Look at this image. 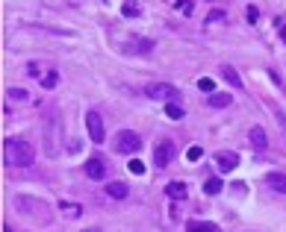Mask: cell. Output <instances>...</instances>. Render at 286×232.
<instances>
[{
  "label": "cell",
  "mask_w": 286,
  "mask_h": 232,
  "mask_svg": "<svg viewBox=\"0 0 286 232\" xmlns=\"http://www.w3.org/2000/svg\"><path fill=\"white\" fill-rule=\"evenodd\" d=\"M213 109H224V106H230V94H210V100H207Z\"/></svg>",
  "instance_id": "9a60e30c"
},
{
  "label": "cell",
  "mask_w": 286,
  "mask_h": 232,
  "mask_svg": "<svg viewBox=\"0 0 286 232\" xmlns=\"http://www.w3.org/2000/svg\"><path fill=\"white\" fill-rule=\"evenodd\" d=\"M198 88H201V91H213V88H216V83H213L210 77H201V80H198Z\"/></svg>",
  "instance_id": "44dd1931"
},
{
  "label": "cell",
  "mask_w": 286,
  "mask_h": 232,
  "mask_svg": "<svg viewBox=\"0 0 286 232\" xmlns=\"http://www.w3.org/2000/svg\"><path fill=\"white\" fill-rule=\"evenodd\" d=\"M266 185H269L271 191H277V194H286V173L283 170H271L269 177H266Z\"/></svg>",
  "instance_id": "ba28073f"
},
{
  "label": "cell",
  "mask_w": 286,
  "mask_h": 232,
  "mask_svg": "<svg viewBox=\"0 0 286 232\" xmlns=\"http://www.w3.org/2000/svg\"><path fill=\"white\" fill-rule=\"evenodd\" d=\"M86 127H89V138L95 141V144H101L106 130H103V118L98 115V109H92V112H86Z\"/></svg>",
  "instance_id": "3957f363"
},
{
  "label": "cell",
  "mask_w": 286,
  "mask_h": 232,
  "mask_svg": "<svg viewBox=\"0 0 286 232\" xmlns=\"http://www.w3.org/2000/svg\"><path fill=\"white\" fill-rule=\"evenodd\" d=\"M127 167H130V173H136V177H142V173H145V162H139V159H133Z\"/></svg>",
  "instance_id": "d6986e66"
},
{
  "label": "cell",
  "mask_w": 286,
  "mask_h": 232,
  "mask_svg": "<svg viewBox=\"0 0 286 232\" xmlns=\"http://www.w3.org/2000/svg\"><path fill=\"white\" fill-rule=\"evenodd\" d=\"M280 35H283V41H286V27H283V30H280Z\"/></svg>",
  "instance_id": "484cf974"
},
{
  "label": "cell",
  "mask_w": 286,
  "mask_h": 232,
  "mask_svg": "<svg viewBox=\"0 0 286 232\" xmlns=\"http://www.w3.org/2000/svg\"><path fill=\"white\" fill-rule=\"evenodd\" d=\"M221 191H224V183H221L219 177H210L203 183V194H221Z\"/></svg>",
  "instance_id": "4fadbf2b"
},
{
  "label": "cell",
  "mask_w": 286,
  "mask_h": 232,
  "mask_svg": "<svg viewBox=\"0 0 286 232\" xmlns=\"http://www.w3.org/2000/svg\"><path fill=\"white\" fill-rule=\"evenodd\" d=\"M248 138H251V147L254 150H266V147H269V138H266V133H263V127H251Z\"/></svg>",
  "instance_id": "9c48e42d"
},
{
  "label": "cell",
  "mask_w": 286,
  "mask_h": 232,
  "mask_svg": "<svg viewBox=\"0 0 286 232\" xmlns=\"http://www.w3.org/2000/svg\"><path fill=\"white\" fill-rule=\"evenodd\" d=\"M106 194H109V197H115V200H124L127 194H130V188H127L124 183H109V185H106Z\"/></svg>",
  "instance_id": "8fae6325"
},
{
  "label": "cell",
  "mask_w": 286,
  "mask_h": 232,
  "mask_svg": "<svg viewBox=\"0 0 286 232\" xmlns=\"http://www.w3.org/2000/svg\"><path fill=\"white\" fill-rule=\"evenodd\" d=\"M166 115L171 118V121H183V109H180V106H177V103H169V106H166Z\"/></svg>",
  "instance_id": "2e32d148"
},
{
  "label": "cell",
  "mask_w": 286,
  "mask_h": 232,
  "mask_svg": "<svg viewBox=\"0 0 286 232\" xmlns=\"http://www.w3.org/2000/svg\"><path fill=\"white\" fill-rule=\"evenodd\" d=\"M174 159V141H159L156 150H153V165L156 167H166Z\"/></svg>",
  "instance_id": "277c9868"
},
{
  "label": "cell",
  "mask_w": 286,
  "mask_h": 232,
  "mask_svg": "<svg viewBox=\"0 0 286 232\" xmlns=\"http://www.w3.org/2000/svg\"><path fill=\"white\" fill-rule=\"evenodd\" d=\"M245 15H248V21H251V24H257V18H260V9H257V6H254V3H251Z\"/></svg>",
  "instance_id": "7402d4cb"
},
{
  "label": "cell",
  "mask_w": 286,
  "mask_h": 232,
  "mask_svg": "<svg viewBox=\"0 0 286 232\" xmlns=\"http://www.w3.org/2000/svg\"><path fill=\"white\" fill-rule=\"evenodd\" d=\"M201 156H203L201 147H189V150H186V159H189V162H198Z\"/></svg>",
  "instance_id": "ffe728a7"
},
{
  "label": "cell",
  "mask_w": 286,
  "mask_h": 232,
  "mask_svg": "<svg viewBox=\"0 0 286 232\" xmlns=\"http://www.w3.org/2000/svg\"><path fill=\"white\" fill-rule=\"evenodd\" d=\"M221 77H224L227 83L233 85V88H242V80H239V74H236L233 68H227V65H224V68H221Z\"/></svg>",
  "instance_id": "5bb4252c"
},
{
  "label": "cell",
  "mask_w": 286,
  "mask_h": 232,
  "mask_svg": "<svg viewBox=\"0 0 286 232\" xmlns=\"http://www.w3.org/2000/svg\"><path fill=\"white\" fill-rule=\"evenodd\" d=\"M9 97L12 100H24L27 97V91H24V88H9Z\"/></svg>",
  "instance_id": "603a6c76"
},
{
  "label": "cell",
  "mask_w": 286,
  "mask_h": 232,
  "mask_svg": "<svg viewBox=\"0 0 286 232\" xmlns=\"http://www.w3.org/2000/svg\"><path fill=\"white\" fill-rule=\"evenodd\" d=\"M121 15L136 18V15H139V3H121Z\"/></svg>",
  "instance_id": "e0dca14e"
},
{
  "label": "cell",
  "mask_w": 286,
  "mask_h": 232,
  "mask_svg": "<svg viewBox=\"0 0 286 232\" xmlns=\"http://www.w3.org/2000/svg\"><path fill=\"white\" fill-rule=\"evenodd\" d=\"M35 150L30 141H21V138H6L3 141V162L9 167H27L33 165Z\"/></svg>",
  "instance_id": "6da1fadb"
},
{
  "label": "cell",
  "mask_w": 286,
  "mask_h": 232,
  "mask_svg": "<svg viewBox=\"0 0 286 232\" xmlns=\"http://www.w3.org/2000/svg\"><path fill=\"white\" fill-rule=\"evenodd\" d=\"M142 147V135L133 133V130H121L118 133V141H115V150L118 153H136Z\"/></svg>",
  "instance_id": "7a4b0ae2"
},
{
  "label": "cell",
  "mask_w": 286,
  "mask_h": 232,
  "mask_svg": "<svg viewBox=\"0 0 286 232\" xmlns=\"http://www.w3.org/2000/svg\"><path fill=\"white\" fill-rule=\"evenodd\" d=\"M56 80H59V77H56V71H51V74H45V77H42V85H45V88H53Z\"/></svg>",
  "instance_id": "ac0fdd59"
},
{
  "label": "cell",
  "mask_w": 286,
  "mask_h": 232,
  "mask_svg": "<svg viewBox=\"0 0 286 232\" xmlns=\"http://www.w3.org/2000/svg\"><path fill=\"white\" fill-rule=\"evenodd\" d=\"M83 232H98V229H83Z\"/></svg>",
  "instance_id": "83f0119b"
},
{
  "label": "cell",
  "mask_w": 286,
  "mask_h": 232,
  "mask_svg": "<svg viewBox=\"0 0 286 232\" xmlns=\"http://www.w3.org/2000/svg\"><path fill=\"white\" fill-rule=\"evenodd\" d=\"M86 177H89V180H103V177H106V165H103V159H98V156L89 159V162H86Z\"/></svg>",
  "instance_id": "52a82bcc"
},
{
  "label": "cell",
  "mask_w": 286,
  "mask_h": 232,
  "mask_svg": "<svg viewBox=\"0 0 286 232\" xmlns=\"http://www.w3.org/2000/svg\"><path fill=\"white\" fill-rule=\"evenodd\" d=\"M277 121H280V127L286 130V115H277Z\"/></svg>",
  "instance_id": "d4e9b609"
},
{
  "label": "cell",
  "mask_w": 286,
  "mask_h": 232,
  "mask_svg": "<svg viewBox=\"0 0 286 232\" xmlns=\"http://www.w3.org/2000/svg\"><path fill=\"white\" fill-rule=\"evenodd\" d=\"M216 165H219V170L230 173V170L239 167V153H233V150H219L216 153Z\"/></svg>",
  "instance_id": "5b68a950"
},
{
  "label": "cell",
  "mask_w": 286,
  "mask_h": 232,
  "mask_svg": "<svg viewBox=\"0 0 286 232\" xmlns=\"http://www.w3.org/2000/svg\"><path fill=\"white\" fill-rule=\"evenodd\" d=\"M3 232H12V229H9V226H3Z\"/></svg>",
  "instance_id": "4316f807"
},
{
  "label": "cell",
  "mask_w": 286,
  "mask_h": 232,
  "mask_svg": "<svg viewBox=\"0 0 286 232\" xmlns=\"http://www.w3.org/2000/svg\"><path fill=\"white\" fill-rule=\"evenodd\" d=\"M207 21H210V24H216V21H224V12H221V9H216V12H210V15H207Z\"/></svg>",
  "instance_id": "cb8c5ba5"
},
{
  "label": "cell",
  "mask_w": 286,
  "mask_h": 232,
  "mask_svg": "<svg viewBox=\"0 0 286 232\" xmlns=\"http://www.w3.org/2000/svg\"><path fill=\"white\" fill-rule=\"evenodd\" d=\"M145 94H148V97H153V100H171V97H177V91H174L171 85H166V83L148 85V88H145Z\"/></svg>",
  "instance_id": "8992f818"
},
{
  "label": "cell",
  "mask_w": 286,
  "mask_h": 232,
  "mask_svg": "<svg viewBox=\"0 0 286 232\" xmlns=\"http://www.w3.org/2000/svg\"><path fill=\"white\" fill-rule=\"evenodd\" d=\"M186 229L189 232H219V226L216 223H207V220H189Z\"/></svg>",
  "instance_id": "7c38bea8"
},
{
  "label": "cell",
  "mask_w": 286,
  "mask_h": 232,
  "mask_svg": "<svg viewBox=\"0 0 286 232\" xmlns=\"http://www.w3.org/2000/svg\"><path fill=\"white\" fill-rule=\"evenodd\" d=\"M166 191H169L171 200H183L186 194H189V188H186L183 180H174V183H169V188H166Z\"/></svg>",
  "instance_id": "30bf717a"
}]
</instances>
